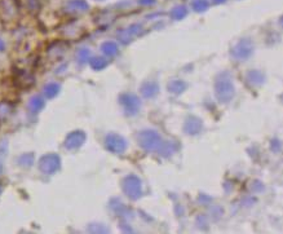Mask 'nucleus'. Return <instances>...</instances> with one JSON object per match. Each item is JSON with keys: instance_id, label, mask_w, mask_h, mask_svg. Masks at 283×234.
<instances>
[{"instance_id": "nucleus-1", "label": "nucleus", "mask_w": 283, "mask_h": 234, "mask_svg": "<svg viewBox=\"0 0 283 234\" xmlns=\"http://www.w3.org/2000/svg\"><path fill=\"white\" fill-rule=\"evenodd\" d=\"M0 50H3V43L0 42Z\"/></svg>"}]
</instances>
